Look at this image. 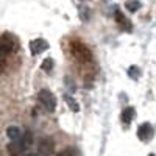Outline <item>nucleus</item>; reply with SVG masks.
Here are the masks:
<instances>
[{"label":"nucleus","mask_w":156,"mask_h":156,"mask_svg":"<svg viewBox=\"0 0 156 156\" xmlns=\"http://www.w3.org/2000/svg\"><path fill=\"white\" fill-rule=\"evenodd\" d=\"M25 156H34V154H31V153H28V154H25Z\"/></svg>","instance_id":"16"},{"label":"nucleus","mask_w":156,"mask_h":156,"mask_svg":"<svg viewBox=\"0 0 156 156\" xmlns=\"http://www.w3.org/2000/svg\"><path fill=\"white\" fill-rule=\"evenodd\" d=\"M70 51H72V55L81 62H89L92 59V53H90V50L87 48V45H84L80 41H72L70 42Z\"/></svg>","instance_id":"2"},{"label":"nucleus","mask_w":156,"mask_h":156,"mask_svg":"<svg viewBox=\"0 0 156 156\" xmlns=\"http://www.w3.org/2000/svg\"><path fill=\"white\" fill-rule=\"evenodd\" d=\"M53 148H55L53 140L50 137H42L37 144V154L39 156H50L53 153Z\"/></svg>","instance_id":"4"},{"label":"nucleus","mask_w":156,"mask_h":156,"mask_svg":"<svg viewBox=\"0 0 156 156\" xmlns=\"http://www.w3.org/2000/svg\"><path fill=\"white\" fill-rule=\"evenodd\" d=\"M37 100L47 111H55L56 109V97L53 95V92H50L48 89H41L39 90L37 92Z\"/></svg>","instance_id":"3"},{"label":"nucleus","mask_w":156,"mask_h":156,"mask_svg":"<svg viewBox=\"0 0 156 156\" xmlns=\"http://www.w3.org/2000/svg\"><path fill=\"white\" fill-rule=\"evenodd\" d=\"M6 136H8L11 140H16V139H19V137L22 136V133H20V129H19L17 126H8V128H6Z\"/></svg>","instance_id":"10"},{"label":"nucleus","mask_w":156,"mask_h":156,"mask_svg":"<svg viewBox=\"0 0 156 156\" xmlns=\"http://www.w3.org/2000/svg\"><path fill=\"white\" fill-rule=\"evenodd\" d=\"M137 137H139L140 140H148V139H151V137H153V126H151L148 122L142 123V125L137 128Z\"/></svg>","instance_id":"7"},{"label":"nucleus","mask_w":156,"mask_h":156,"mask_svg":"<svg viewBox=\"0 0 156 156\" xmlns=\"http://www.w3.org/2000/svg\"><path fill=\"white\" fill-rule=\"evenodd\" d=\"M48 48V42L45 39H33L30 42V50H31V55H41L42 51H45Z\"/></svg>","instance_id":"6"},{"label":"nucleus","mask_w":156,"mask_h":156,"mask_svg":"<svg viewBox=\"0 0 156 156\" xmlns=\"http://www.w3.org/2000/svg\"><path fill=\"white\" fill-rule=\"evenodd\" d=\"M56 156H76V151H75V148L69 147V148H64L62 151H59Z\"/></svg>","instance_id":"15"},{"label":"nucleus","mask_w":156,"mask_h":156,"mask_svg":"<svg viewBox=\"0 0 156 156\" xmlns=\"http://www.w3.org/2000/svg\"><path fill=\"white\" fill-rule=\"evenodd\" d=\"M6 150H8L9 156H20V154H23L25 151H27L25 147H23V144L20 142V137L16 139V140H11L6 145Z\"/></svg>","instance_id":"5"},{"label":"nucleus","mask_w":156,"mask_h":156,"mask_svg":"<svg viewBox=\"0 0 156 156\" xmlns=\"http://www.w3.org/2000/svg\"><path fill=\"white\" fill-rule=\"evenodd\" d=\"M128 75L133 78V80H137V78L140 76V69L137 67V66H131L128 69Z\"/></svg>","instance_id":"13"},{"label":"nucleus","mask_w":156,"mask_h":156,"mask_svg":"<svg viewBox=\"0 0 156 156\" xmlns=\"http://www.w3.org/2000/svg\"><path fill=\"white\" fill-rule=\"evenodd\" d=\"M148 156H156V154H153V153H151V154H148Z\"/></svg>","instance_id":"17"},{"label":"nucleus","mask_w":156,"mask_h":156,"mask_svg":"<svg viewBox=\"0 0 156 156\" xmlns=\"http://www.w3.org/2000/svg\"><path fill=\"white\" fill-rule=\"evenodd\" d=\"M114 17H115V22H117V25L122 28V30H126V31H131L133 30V25H131V22H129L123 14H122V11H119V9H115V14H114Z\"/></svg>","instance_id":"8"},{"label":"nucleus","mask_w":156,"mask_h":156,"mask_svg":"<svg viewBox=\"0 0 156 156\" xmlns=\"http://www.w3.org/2000/svg\"><path fill=\"white\" fill-rule=\"evenodd\" d=\"M133 117H134V109H133V106H126V108L122 111V122H123L125 125L131 123Z\"/></svg>","instance_id":"9"},{"label":"nucleus","mask_w":156,"mask_h":156,"mask_svg":"<svg viewBox=\"0 0 156 156\" xmlns=\"http://www.w3.org/2000/svg\"><path fill=\"white\" fill-rule=\"evenodd\" d=\"M140 6H142V5H140V2H139V0H131V2H128V3H126V8H128V11H131V12L137 11Z\"/></svg>","instance_id":"14"},{"label":"nucleus","mask_w":156,"mask_h":156,"mask_svg":"<svg viewBox=\"0 0 156 156\" xmlns=\"http://www.w3.org/2000/svg\"><path fill=\"white\" fill-rule=\"evenodd\" d=\"M19 50V41L16 36H12L11 33H3L0 37V56L8 58L9 55L16 53Z\"/></svg>","instance_id":"1"},{"label":"nucleus","mask_w":156,"mask_h":156,"mask_svg":"<svg viewBox=\"0 0 156 156\" xmlns=\"http://www.w3.org/2000/svg\"><path fill=\"white\" fill-rule=\"evenodd\" d=\"M64 100H66V103L69 105V108H70V111H73V112H76L78 109H80V106H78V103L75 101V98H72L70 95H64Z\"/></svg>","instance_id":"11"},{"label":"nucleus","mask_w":156,"mask_h":156,"mask_svg":"<svg viewBox=\"0 0 156 156\" xmlns=\"http://www.w3.org/2000/svg\"><path fill=\"white\" fill-rule=\"evenodd\" d=\"M41 69L48 73L51 69H53V59H51V58H45V59L41 62Z\"/></svg>","instance_id":"12"}]
</instances>
